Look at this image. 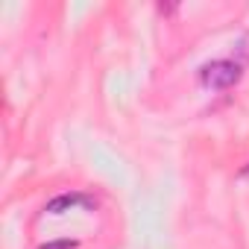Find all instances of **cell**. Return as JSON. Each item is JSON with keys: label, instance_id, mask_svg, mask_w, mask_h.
Instances as JSON below:
<instances>
[{"label": "cell", "instance_id": "6da1fadb", "mask_svg": "<svg viewBox=\"0 0 249 249\" xmlns=\"http://www.w3.org/2000/svg\"><path fill=\"white\" fill-rule=\"evenodd\" d=\"M240 65L231 62V59H217V62H208L202 71H199V79L205 88H231L237 79H240Z\"/></svg>", "mask_w": 249, "mask_h": 249}, {"label": "cell", "instance_id": "7a4b0ae2", "mask_svg": "<svg viewBox=\"0 0 249 249\" xmlns=\"http://www.w3.org/2000/svg\"><path fill=\"white\" fill-rule=\"evenodd\" d=\"M76 205L94 208V202H91L88 196H82V194H59V196H53V199L44 205V211H47V214H65V211H71V208H76Z\"/></svg>", "mask_w": 249, "mask_h": 249}, {"label": "cell", "instance_id": "3957f363", "mask_svg": "<svg viewBox=\"0 0 249 249\" xmlns=\"http://www.w3.org/2000/svg\"><path fill=\"white\" fill-rule=\"evenodd\" d=\"M38 249H76V240H56V243H41Z\"/></svg>", "mask_w": 249, "mask_h": 249}, {"label": "cell", "instance_id": "277c9868", "mask_svg": "<svg viewBox=\"0 0 249 249\" xmlns=\"http://www.w3.org/2000/svg\"><path fill=\"white\" fill-rule=\"evenodd\" d=\"M246 176H249V167H246V170H240V179H246Z\"/></svg>", "mask_w": 249, "mask_h": 249}]
</instances>
